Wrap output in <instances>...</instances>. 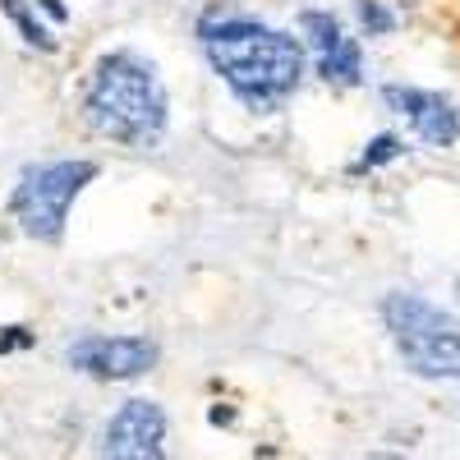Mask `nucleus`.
<instances>
[{"instance_id": "obj_10", "label": "nucleus", "mask_w": 460, "mask_h": 460, "mask_svg": "<svg viewBox=\"0 0 460 460\" xmlns=\"http://www.w3.org/2000/svg\"><path fill=\"white\" fill-rule=\"evenodd\" d=\"M405 152V143L396 138V134H377L368 147H364V157L355 162V171H373V166H382V162H396Z\"/></svg>"}, {"instance_id": "obj_5", "label": "nucleus", "mask_w": 460, "mask_h": 460, "mask_svg": "<svg viewBox=\"0 0 460 460\" xmlns=\"http://www.w3.org/2000/svg\"><path fill=\"white\" fill-rule=\"evenodd\" d=\"M102 460H166V414L157 401H125L102 424Z\"/></svg>"}, {"instance_id": "obj_8", "label": "nucleus", "mask_w": 460, "mask_h": 460, "mask_svg": "<svg viewBox=\"0 0 460 460\" xmlns=\"http://www.w3.org/2000/svg\"><path fill=\"white\" fill-rule=\"evenodd\" d=\"M382 102H387L396 115L414 125V134L433 143V147H451L460 138V106L442 93L429 88H410V84H387L382 88Z\"/></svg>"}, {"instance_id": "obj_2", "label": "nucleus", "mask_w": 460, "mask_h": 460, "mask_svg": "<svg viewBox=\"0 0 460 460\" xmlns=\"http://www.w3.org/2000/svg\"><path fill=\"white\" fill-rule=\"evenodd\" d=\"M84 111L97 134L125 143V147H157L166 134V93L162 79L143 56L134 51H111L97 60Z\"/></svg>"}, {"instance_id": "obj_15", "label": "nucleus", "mask_w": 460, "mask_h": 460, "mask_svg": "<svg viewBox=\"0 0 460 460\" xmlns=\"http://www.w3.org/2000/svg\"><path fill=\"white\" fill-rule=\"evenodd\" d=\"M456 299H460V281H456Z\"/></svg>"}, {"instance_id": "obj_12", "label": "nucleus", "mask_w": 460, "mask_h": 460, "mask_svg": "<svg viewBox=\"0 0 460 460\" xmlns=\"http://www.w3.org/2000/svg\"><path fill=\"white\" fill-rule=\"evenodd\" d=\"M19 345H28V336H23V327H10V336H0V355L19 350Z\"/></svg>"}, {"instance_id": "obj_1", "label": "nucleus", "mask_w": 460, "mask_h": 460, "mask_svg": "<svg viewBox=\"0 0 460 460\" xmlns=\"http://www.w3.org/2000/svg\"><path fill=\"white\" fill-rule=\"evenodd\" d=\"M199 32L208 65L249 111H277L304 79V47L281 28H267L244 14H221L203 19Z\"/></svg>"}, {"instance_id": "obj_9", "label": "nucleus", "mask_w": 460, "mask_h": 460, "mask_svg": "<svg viewBox=\"0 0 460 460\" xmlns=\"http://www.w3.org/2000/svg\"><path fill=\"white\" fill-rule=\"evenodd\" d=\"M0 10H5L14 23H19V32H23V42H32V47H42V51H56V37L37 23V14L23 5V0H0Z\"/></svg>"}, {"instance_id": "obj_6", "label": "nucleus", "mask_w": 460, "mask_h": 460, "mask_svg": "<svg viewBox=\"0 0 460 460\" xmlns=\"http://www.w3.org/2000/svg\"><path fill=\"white\" fill-rule=\"evenodd\" d=\"M69 368H79L102 382H129L157 364V345L147 336H84L65 350Z\"/></svg>"}, {"instance_id": "obj_7", "label": "nucleus", "mask_w": 460, "mask_h": 460, "mask_svg": "<svg viewBox=\"0 0 460 460\" xmlns=\"http://www.w3.org/2000/svg\"><path fill=\"white\" fill-rule=\"evenodd\" d=\"M299 28H304V37H309L323 79L327 84H341V88H355L359 74H364V56H359L355 37H345L341 19L327 14V10H304L299 14Z\"/></svg>"}, {"instance_id": "obj_13", "label": "nucleus", "mask_w": 460, "mask_h": 460, "mask_svg": "<svg viewBox=\"0 0 460 460\" xmlns=\"http://www.w3.org/2000/svg\"><path fill=\"white\" fill-rule=\"evenodd\" d=\"M208 419H212V424H230V419H235V414H230V410H221V405H217V410H212Z\"/></svg>"}, {"instance_id": "obj_4", "label": "nucleus", "mask_w": 460, "mask_h": 460, "mask_svg": "<svg viewBox=\"0 0 460 460\" xmlns=\"http://www.w3.org/2000/svg\"><path fill=\"white\" fill-rule=\"evenodd\" d=\"M97 175V162H47V166H28L10 194V212L23 226V235L32 240H60L69 203L88 189Z\"/></svg>"}, {"instance_id": "obj_14", "label": "nucleus", "mask_w": 460, "mask_h": 460, "mask_svg": "<svg viewBox=\"0 0 460 460\" xmlns=\"http://www.w3.org/2000/svg\"><path fill=\"white\" fill-rule=\"evenodd\" d=\"M42 10L56 14V19H65V5H60V0H42Z\"/></svg>"}, {"instance_id": "obj_3", "label": "nucleus", "mask_w": 460, "mask_h": 460, "mask_svg": "<svg viewBox=\"0 0 460 460\" xmlns=\"http://www.w3.org/2000/svg\"><path fill=\"white\" fill-rule=\"evenodd\" d=\"M382 318H387L401 364L414 377H460V327L451 314H442L424 295L392 290L382 299Z\"/></svg>"}, {"instance_id": "obj_11", "label": "nucleus", "mask_w": 460, "mask_h": 460, "mask_svg": "<svg viewBox=\"0 0 460 460\" xmlns=\"http://www.w3.org/2000/svg\"><path fill=\"white\" fill-rule=\"evenodd\" d=\"M355 14H359V23H364L368 37H387L396 28V14L382 10V0H355Z\"/></svg>"}]
</instances>
